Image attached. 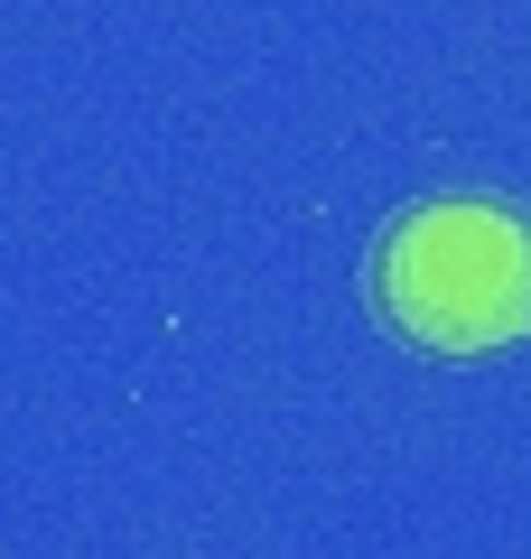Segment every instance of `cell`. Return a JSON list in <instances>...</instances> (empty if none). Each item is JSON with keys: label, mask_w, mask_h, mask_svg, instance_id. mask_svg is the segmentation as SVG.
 <instances>
[{"label": "cell", "mask_w": 531, "mask_h": 559, "mask_svg": "<svg viewBox=\"0 0 531 559\" xmlns=\"http://www.w3.org/2000/svg\"><path fill=\"white\" fill-rule=\"evenodd\" d=\"M364 289L429 355H494L531 336V215L512 197H420L374 234Z\"/></svg>", "instance_id": "obj_1"}]
</instances>
